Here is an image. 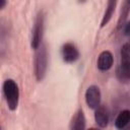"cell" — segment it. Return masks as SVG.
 I'll use <instances>...</instances> for the list:
<instances>
[{
    "label": "cell",
    "mask_w": 130,
    "mask_h": 130,
    "mask_svg": "<svg viewBox=\"0 0 130 130\" xmlns=\"http://www.w3.org/2000/svg\"><path fill=\"white\" fill-rule=\"evenodd\" d=\"M48 70V50L46 45L42 44L35 53L34 58V72L37 81L41 82Z\"/></svg>",
    "instance_id": "6da1fadb"
},
{
    "label": "cell",
    "mask_w": 130,
    "mask_h": 130,
    "mask_svg": "<svg viewBox=\"0 0 130 130\" xmlns=\"http://www.w3.org/2000/svg\"><path fill=\"white\" fill-rule=\"evenodd\" d=\"M2 91L8 109L10 111H15L19 103V88L16 81L11 78L4 80L2 84Z\"/></svg>",
    "instance_id": "7a4b0ae2"
},
{
    "label": "cell",
    "mask_w": 130,
    "mask_h": 130,
    "mask_svg": "<svg viewBox=\"0 0 130 130\" xmlns=\"http://www.w3.org/2000/svg\"><path fill=\"white\" fill-rule=\"evenodd\" d=\"M121 62L117 69V76L122 81L130 80V44L126 43L121 48Z\"/></svg>",
    "instance_id": "3957f363"
},
{
    "label": "cell",
    "mask_w": 130,
    "mask_h": 130,
    "mask_svg": "<svg viewBox=\"0 0 130 130\" xmlns=\"http://www.w3.org/2000/svg\"><path fill=\"white\" fill-rule=\"evenodd\" d=\"M45 30V13L43 11H40L35 19L32 31H31V40H30V46L36 51L43 43V36Z\"/></svg>",
    "instance_id": "277c9868"
},
{
    "label": "cell",
    "mask_w": 130,
    "mask_h": 130,
    "mask_svg": "<svg viewBox=\"0 0 130 130\" xmlns=\"http://www.w3.org/2000/svg\"><path fill=\"white\" fill-rule=\"evenodd\" d=\"M84 99L87 107L89 109L95 110L98 107L101 106L102 101V92L98 85H89L84 93Z\"/></svg>",
    "instance_id": "5b68a950"
},
{
    "label": "cell",
    "mask_w": 130,
    "mask_h": 130,
    "mask_svg": "<svg viewBox=\"0 0 130 130\" xmlns=\"http://www.w3.org/2000/svg\"><path fill=\"white\" fill-rule=\"evenodd\" d=\"M61 56L65 63H74L79 58V51L73 43H65L61 48Z\"/></svg>",
    "instance_id": "8992f818"
},
{
    "label": "cell",
    "mask_w": 130,
    "mask_h": 130,
    "mask_svg": "<svg viewBox=\"0 0 130 130\" xmlns=\"http://www.w3.org/2000/svg\"><path fill=\"white\" fill-rule=\"evenodd\" d=\"M113 64H114V57L110 51L105 50L100 53L96 60V66L99 70L108 71L113 67Z\"/></svg>",
    "instance_id": "52a82bcc"
},
{
    "label": "cell",
    "mask_w": 130,
    "mask_h": 130,
    "mask_svg": "<svg viewBox=\"0 0 130 130\" xmlns=\"http://www.w3.org/2000/svg\"><path fill=\"white\" fill-rule=\"evenodd\" d=\"M70 130H86V119L81 109L77 110L71 118Z\"/></svg>",
    "instance_id": "ba28073f"
},
{
    "label": "cell",
    "mask_w": 130,
    "mask_h": 130,
    "mask_svg": "<svg viewBox=\"0 0 130 130\" xmlns=\"http://www.w3.org/2000/svg\"><path fill=\"white\" fill-rule=\"evenodd\" d=\"M110 115L105 106H100L94 111V121L100 128H106L109 124Z\"/></svg>",
    "instance_id": "9c48e42d"
},
{
    "label": "cell",
    "mask_w": 130,
    "mask_h": 130,
    "mask_svg": "<svg viewBox=\"0 0 130 130\" xmlns=\"http://www.w3.org/2000/svg\"><path fill=\"white\" fill-rule=\"evenodd\" d=\"M130 12V1H123L121 4V9H120V14L118 17V21H117V29L121 30L122 27L124 26V24L127 22V17L129 15Z\"/></svg>",
    "instance_id": "30bf717a"
},
{
    "label": "cell",
    "mask_w": 130,
    "mask_h": 130,
    "mask_svg": "<svg viewBox=\"0 0 130 130\" xmlns=\"http://www.w3.org/2000/svg\"><path fill=\"white\" fill-rule=\"evenodd\" d=\"M116 5H117V1H115V0H110V1L107 2V6H106V9H105L104 15L102 17V20H101V27L106 26L110 22V20L113 17V14L115 12Z\"/></svg>",
    "instance_id": "8fae6325"
},
{
    "label": "cell",
    "mask_w": 130,
    "mask_h": 130,
    "mask_svg": "<svg viewBox=\"0 0 130 130\" xmlns=\"http://www.w3.org/2000/svg\"><path fill=\"white\" fill-rule=\"evenodd\" d=\"M130 124V110L125 109L121 111L115 119V127L119 130L124 129Z\"/></svg>",
    "instance_id": "7c38bea8"
},
{
    "label": "cell",
    "mask_w": 130,
    "mask_h": 130,
    "mask_svg": "<svg viewBox=\"0 0 130 130\" xmlns=\"http://www.w3.org/2000/svg\"><path fill=\"white\" fill-rule=\"evenodd\" d=\"M121 30H123V32H124L125 36H129L130 35V21H127L124 24V26L122 27Z\"/></svg>",
    "instance_id": "4fadbf2b"
},
{
    "label": "cell",
    "mask_w": 130,
    "mask_h": 130,
    "mask_svg": "<svg viewBox=\"0 0 130 130\" xmlns=\"http://www.w3.org/2000/svg\"><path fill=\"white\" fill-rule=\"evenodd\" d=\"M7 2L5 0H0V9H3L5 6H6Z\"/></svg>",
    "instance_id": "5bb4252c"
},
{
    "label": "cell",
    "mask_w": 130,
    "mask_h": 130,
    "mask_svg": "<svg viewBox=\"0 0 130 130\" xmlns=\"http://www.w3.org/2000/svg\"><path fill=\"white\" fill-rule=\"evenodd\" d=\"M87 130H100L99 128H95V127H91V128H89V129H87Z\"/></svg>",
    "instance_id": "9a60e30c"
},
{
    "label": "cell",
    "mask_w": 130,
    "mask_h": 130,
    "mask_svg": "<svg viewBox=\"0 0 130 130\" xmlns=\"http://www.w3.org/2000/svg\"><path fill=\"white\" fill-rule=\"evenodd\" d=\"M127 130H130V126H129V127H128V129H127Z\"/></svg>",
    "instance_id": "2e32d148"
}]
</instances>
